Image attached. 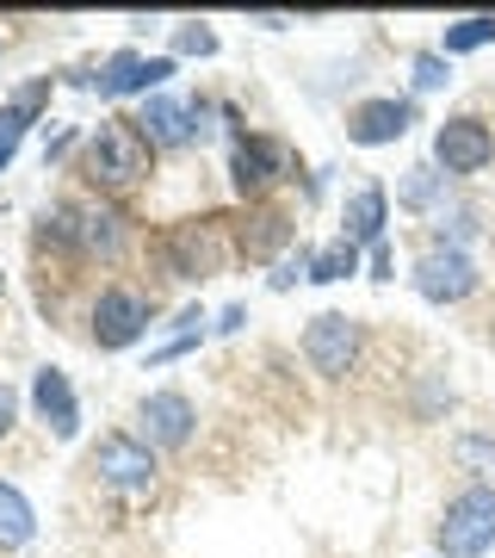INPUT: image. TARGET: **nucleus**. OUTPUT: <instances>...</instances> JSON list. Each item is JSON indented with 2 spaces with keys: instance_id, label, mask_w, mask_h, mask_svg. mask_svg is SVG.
<instances>
[{
  "instance_id": "nucleus-25",
  "label": "nucleus",
  "mask_w": 495,
  "mask_h": 558,
  "mask_svg": "<svg viewBox=\"0 0 495 558\" xmlns=\"http://www.w3.org/2000/svg\"><path fill=\"white\" fill-rule=\"evenodd\" d=\"M13 422H20V391H13V385L0 379V440L13 435Z\"/></svg>"
},
{
  "instance_id": "nucleus-9",
  "label": "nucleus",
  "mask_w": 495,
  "mask_h": 558,
  "mask_svg": "<svg viewBox=\"0 0 495 558\" xmlns=\"http://www.w3.org/2000/svg\"><path fill=\"white\" fill-rule=\"evenodd\" d=\"M174 75V57H143V50H112V57L99 62V75L87 81L99 100H124V94H161Z\"/></svg>"
},
{
  "instance_id": "nucleus-16",
  "label": "nucleus",
  "mask_w": 495,
  "mask_h": 558,
  "mask_svg": "<svg viewBox=\"0 0 495 558\" xmlns=\"http://www.w3.org/2000/svg\"><path fill=\"white\" fill-rule=\"evenodd\" d=\"M384 218H391V193L384 186H359L347 199V211H341V236L354 248H378L384 242Z\"/></svg>"
},
{
  "instance_id": "nucleus-24",
  "label": "nucleus",
  "mask_w": 495,
  "mask_h": 558,
  "mask_svg": "<svg viewBox=\"0 0 495 558\" xmlns=\"http://www.w3.org/2000/svg\"><path fill=\"white\" fill-rule=\"evenodd\" d=\"M310 260H317L310 248H297V255H285V260H279V274H273V292H285V286H292L297 274L310 279Z\"/></svg>"
},
{
  "instance_id": "nucleus-12",
  "label": "nucleus",
  "mask_w": 495,
  "mask_h": 558,
  "mask_svg": "<svg viewBox=\"0 0 495 558\" xmlns=\"http://www.w3.org/2000/svg\"><path fill=\"white\" fill-rule=\"evenodd\" d=\"M137 422H143V440L149 447H186L193 440V428H198V410H193V398L186 391H149L143 398V410H137Z\"/></svg>"
},
{
  "instance_id": "nucleus-23",
  "label": "nucleus",
  "mask_w": 495,
  "mask_h": 558,
  "mask_svg": "<svg viewBox=\"0 0 495 558\" xmlns=\"http://www.w3.org/2000/svg\"><path fill=\"white\" fill-rule=\"evenodd\" d=\"M174 50L180 57H218V32H205V25H180Z\"/></svg>"
},
{
  "instance_id": "nucleus-22",
  "label": "nucleus",
  "mask_w": 495,
  "mask_h": 558,
  "mask_svg": "<svg viewBox=\"0 0 495 558\" xmlns=\"http://www.w3.org/2000/svg\"><path fill=\"white\" fill-rule=\"evenodd\" d=\"M440 180L446 174H434V168H409V180H403V205H409V211H428L434 193H440Z\"/></svg>"
},
{
  "instance_id": "nucleus-20",
  "label": "nucleus",
  "mask_w": 495,
  "mask_h": 558,
  "mask_svg": "<svg viewBox=\"0 0 495 558\" xmlns=\"http://www.w3.org/2000/svg\"><path fill=\"white\" fill-rule=\"evenodd\" d=\"M347 274H359V248H354L347 236L329 242V248L310 260V279H317V286H335V279H347Z\"/></svg>"
},
{
  "instance_id": "nucleus-8",
  "label": "nucleus",
  "mask_w": 495,
  "mask_h": 558,
  "mask_svg": "<svg viewBox=\"0 0 495 558\" xmlns=\"http://www.w3.org/2000/svg\"><path fill=\"white\" fill-rule=\"evenodd\" d=\"M304 360H310V373H322V379H347L354 360H359V323L347 311L310 317V329H304Z\"/></svg>"
},
{
  "instance_id": "nucleus-15",
  "label": "nucleus",
  "mask_w": 495,
  "mask_h": 558,
  "mask_svg": "<svg viewBox=\"0 0 495 558\" xmlns=\"http://www.w3.org/2000/svg\"><path fill=\"white\" fill-rule=\"evenodd\" d=\"M32 410H38V422L57 440L81 435V403H75V385H69L62 366H38V373H32Z\"/></svg>"
},
{
  "instance_id": "nucleus-26",
  "label": "nucleus",
  "mask_w": 495,
  "mask_h": 558,
  "mask_svg": "<svg viewBox=\"0 0 495 558\" xmlns=\"http://www.w3.org/2000/svg\"><path fill=\"white\" fill-rule=\"evenodd\" d=\"M242 323H248V311H242V304H230V311H223V323H218V336H236Z\"/></svg>"
},
{
  "instance_id": "nucleus-10",
  "label": "nucleus",
  "mask_w": 495,
  "mask_h": 558,
  "mask_svg": "<svg viewBox=\"0 0 495 558\" xmlns=\"http://www.w3.org/2000/svg\"><path fill=\"white\" fill-rule=\"evenodd\" d=\"M416 292L428 304H458L477 292V260L458 248V242H434L428 255L416 260Z\"/></svg>"
},
{
  "instance_id": "nucleus-27",
  "label": "nucleus",
  "mask_w": 495,
  "mask_h": 558,
  "mask_svg": "<svg viewBox=\"0 0 495 558\" xmlns=\"http://www.w3.org/2000/svg\"><path fill=\"white\" fill-rule=\"evenodd\" d=\"M372 279H391V242H378L372 248Z\"/></svg>"
},
{
  "instance_id": "nucleus-5",
  "label": "nucleus",
  "mask_w": 495,
  "mask_h": 558,
  "mask_svg": "<svg viewBox=\"0 0 495 558\" xmlns=\"http://www.w3.org/2000/svg\"><path fill=\"white\" fill-rule=\"evenodd\" d=\"M285 174H292V149L285 143L260 137V131H236V143H230V180H236L242 199H267Z\"/></svg>"
},
{
  "instance_id": "nucleus-6",
  "label": "nucleus",
  "mask_w": 495,
  "mask_h": 558,
  "mask_svg": "<svg viewBox=\"0 0 495 558\" xmlns=\"http://www.w3.org/2000/svg\"><path fill=\"white\" fill-rule=\"evenodd\" d=\"M149 317H156V304L143 299V292H131V286H106V292L94 299V348H106V354L137 348L143 329H149Z\"/></svg>"
},
{
  "instance_id": "nucleus-21",
  "label": "nucleus",
  "mask_w": 495,
  "mask_h": 558,
  "mask_svg": "<svg viewBox=\"0 0 495 558\" xmlns=\"http://www.w3.org/2000/svg\"><path fill=\"white\" fill-rule=\"evenodd\" d=\"M416 94H434V87H446L453 81V57H440V50H416Z\"/></svg>"
},
{
  "instance_id": "nucleus-28",
  "label": "nucleus",
  "mask_w": 495,
  "mask_h": 558,
  "mask_svg": "<svg viewBox=\"0 0 495 558\" xmlns=\"http://www.w3.org/2000/svg\"><path fill=\"white\" fill-rule=\"evenodd\" d=\"M7 161H13V149H0V168H7Z\"/></svg>"
},
{
  "instance_id": "nucleus-3",
  "label": "nucleus",
  "mask_w": 495,
  "mask_h": 558,
  "mask_svg": "<svg viewBox=\"0 0 495 558\" xmlns=\"http://www.w3.org/2000/svg\"><path fill=\"white\" fill-rule=\"evenodd\" d=\"M440 558H483L495 546V490L490 484H465L446 509H440Z\"/></svg>"
},
{
  "instance_id": "nucleus-19",
  "label": "nucleus",
  "mask_w": 495,
  "mask_h": 558,
  "mask_svg": "<svg viewBox=\"0 0 495 558\" xmlns=\"http://www.w3.org/2000/svg\"><path fill=\"white\" fill-rule=\"evenodd\" d=\"M483 44H495V13H471V20L446 25L440 57H465V50H483Z\"/></svg>"
},
{
  "instance_id": "nucleus-17",
  "label": "nucleus",
  "mask_w": 495,
  "mask_h": 558,
  "mask_svg": "<svg viewBox=\"0 0 495 558\" xmlns=\"http://www.w3.org/2000/svg\"><path fill=\"white\" fill-rule=\"evenodd\" d=\"M285 242H292V218H285V211H255V218L242 223L236 248H242L248 260H273Z\"/></svg>"
},
{
  "instance_id": "nucleus-29",
  "label": "nucleus",
  "mask_w": 495,
  "mask_h": 558,
  "mask_svg": "<svg viewBox=\"0 0 495 558\" xmlns=\"http://www.w3.org/2000/svg\"><path fill=\"white\" fill-rule=\"evenodd\" d=\"M0 292H7V279H0Z\"/></svg>"
},
{
  "instance_id": "nucleus-2",
  "label": "nucleus",
  "mask_w": 495,
  "mask_h": 558,
  "mask_svg": "<svg viewBox=\"0 0 495 558\" xmlns=\"http://www.w3.org/2000/svg\"><path fill=\"white\" fill-rule=\"evenodd\" d=\"M149 137L137 131V119H106L87 137V149H81V168H87V180H94L99 193H131L143 174H149Z\"/></svg>"
},
{
  "instance_id": "nucleus-14",
  "label": "nucleus",
  "mask_w": 495,
  "mask_h": 558,
  "mask_svg": "<svg viewBox=\"0 0 495 558\" xmlns=\"http://www.w3.org/2000/svg\"><path fill=\"white\" fill-rule=\"evenodd\" d=\"M137 131L149 137V149H180L198 143V100H174V94H149L137 112Z\"/></svg>"
},
{
  "instance_id": "nucleus-11",
  "label": "nucleus",
  "mask_w": 495,
  "mask_h": 558,
  "mask_svg": "<svg viewBox=\"0 0 495 558\" xmlns=\"http://www.w3.org/2000/svg\"><path fill=\"white\" fill-rule=\"evenodd\" d=\"M434 161L446 168V174H483L495 161V137H490V124L471 119V112H458V119H446L434 131Z\"/></svg>"
},
{
  "instance_id": "nucleus-7",
  "label": "nucleus",
  "mask_w": 495,
  "mask_h": 558,
  "mask_svg": "<svg viewBox=\"0 0 495 558\" xmlns=\"http://www.w3.org/2000/svg\"><path fill=\"white\" fill-rule=\"evenodd\" d=\"M99 484H112V490H149L156 484V447L137 435H99L94 453H87Z\"/></svg>"
},
{
  "instance_id": "nucleus-18",
  "label": "nucleus",
  "mask_w": 495,
  "mask_h": 558,
  "mask_svg": "<svg viewBox=\"0 0 495 558\" xmlns=\"http://www.w3.org/2000/svg\"><path fill=\"white\" fill-rule=\"evenodd\" d=\"M32 534H38V515H32L25 490L20 484H0V553H20Z\"/></svg>"
},
{
  "instance_id": "nucleus-13",
  "label": "nucleus",
  "mask_w": 495,
  "mask_h": 558,
  "mask_svg": "<svg viewBox=\"0 0 495 558\" xmlns=\"http://www.w3.org/2000/svg\"><path fill=\"white\" fill-rule=\"evenodd\" d=\"M416 119H421L416 100H359L354 112H347V143H359V149H384V143H396Z\"/></svg>"
},
{
  "instance_id": "nucleus-1",
  "label": "nucleus",
  "mask_w": 495,
  "mask_h": 558,
  "mask_svg": "<svg viewBox=\"0 0 495 558\" xmlns=\"http://www.w3.org/2000/svg\"><path fill=\"white\" fill-rule=\"evenodd\" d=\"M38 248L69 260H119L124 255V211L106 199H57L38 218Z\"/></svg>"
},
{
  "instance_id": "nucleus-4",
  "label": "nucleus",
  "mask_w": 495,
  "mask_h": 558,
  "mask_svg": "<svg viewBox=\"0 0 495 558\" xmlns=\"http://www.w3.org/2000/svg\"><path fill=\"white\" fill-rule=\"evenodd\" d=\"M230 236H223V218H186L161 236V267L174 279H211L230 267Z\"/></svg>"
}]
</instances>
